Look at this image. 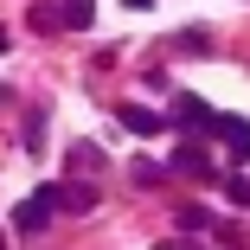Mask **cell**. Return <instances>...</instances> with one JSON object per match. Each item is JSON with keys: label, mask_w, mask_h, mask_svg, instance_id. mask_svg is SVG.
<instances>
[{"label": "cell", "mask_w": 250, "mask_h": 250, "mask_svg": "<svg viewBox=\"0 0 250 250\" xmlns=\"http://www.w3.org/2000/svg\"><path fill=\"white\" fill-rule=\"evenodd\" d=\"M32 26H39V32H58V26H64V13L52 7V0H39V7H32Z\"/></svg>", "instance_id": "obj_8"}, {"label": "cell", "mask_w": 250, "mask_h": 250, "mask_svg": "<svg viewBox=\"0 0 250 250\" xmlns=\"http://www.w3.org/2000/svg\"><path fill=\"white\" fill-rule=\"evenodd\" d=\"M154 250H199V244H186V237H167V244H154Z\"/></svg>", "instance_id": "obj_13"}, {"label": "cell", "mask_w": 250, "mask_h": 250, "mask_svg": "<svg viewBox=\"0 0 250 250\" xmlns=\"http://www.w3.org/2000/svg\"><path fill=\"white\" fill-rule=\"evenodd\" d=\"M58 13H64V32H77L96 20V0H58Z\"/></svg>", "instance_id": "obj_6"}, {"label": "cell", "mask_w": 250, "mask_h": 250, "mask_svg": "<svg viewBox=\"0 0 250 250\" xmlns=\"http://www.w3.org/2000/svg\"><path fill=\"white\" fill-rule=\"evenodd\" d=\"M52 218H58V186H39L32 199H20V206H13V231H20V237H39Z\"/></svg>", "instance_id": "obj_1"}, {"label": "cell", "mask_w": 250, "mask_h": 250, "mask_svg": "<svg viewBox=\"0 0 250 250\" xmlns=\"http://www.w3.org/2000/svg\"><path fill=\"white\" fill-rule=\"evenodd\" d=\"M71 167H83V173H90V167H103V154H96L90 141H77V147H71Z\"/></svg>", "instance_id": "obj_10"}, {"label": "cell", "mask_w": 250, "mask_h": 250, "mask_svg": "<svg viewBox=\"0 0 250 250\" xmlns=\"http://www.w3.org/2000/svg\"><path fill=\"white\" fill-rule=\"evenodd\" d=\"M161 180H167V173H161L154 161H135V186H161Z\"/></svg>", "instance_id": "obj_12"}, {"label": "cell", "mask_w": 250, "mask_h": 250, "mask_svg": "<svg viewBox=\"0 0 250 250\" xmlns=\"http://www.w3.org/2000/svg\"><path fill=\"white\" fill-rule=\"evenodd\" d=\"M116 122H122L128 135H161V128H167V122L147 109V103H122V109H116Z\"/></svg>", "instance_id": "obj_4"}, {"label": "cell", "mask_w": 250, "mask_h": 250, "mask_svg": "<svg viewBox=\"0 0 250 250\" xmlns=\"http://www.w3.org/2000/svg\"><path fill=\"white\" fill-rule=\"evenodd\" d=\"M212 135L225 141V154H231V161H250V122H244V116H218Z\"/></svg>", "instance_id": "obj_2"}, {"label": "cell", "mask_w": 250, "mask_h": 250, "mask_svg": "<svg viewBox=\"0 0 250 250\" xmlns=\"http://www.w3.org/2000/svg\"><path fill=\"white\" fill-rule=\"evenodd\" d=\"M225 199H231V206H250V180L244 173H225Z\"/></svg>", "instance_id": "obj_9"}, {"label": "cell", "mask_w": 250, "mask_h": 250, "mask_svg": "<svg viewBox=\"0 0 250 250\" xmlns=\"http://www.w3.org/2000/svg\"><path fill=\"white\" fill-rule=\"evenodd\" d=\"M58 206H64V212H90V206H96V186H64Z\"/></svg>", "instance_id": "obj_7"}, {"label": "cell", "mask_w": 250, "mask_h": 250, "mask_svg": "<svg viewBox=\"0 0 250 250\" xmlns=\"http://www.w3.org/2000/svg\"><path fill=\"white\" fill-rule=\"evenodd\" d=\"M173 167H180V173H192V180H212V161L199 154V147H173Z\"/></svg>", "instance_id": "obj_5"}, {"label": "cell", "mask_w": 250, "mask_h": 250, "mask_svg": "<svg viewBox=\"0 0 250 250\" xmlns=\"http://www.w3.org/2000/svg\"><path fill=\"white\" fill-rule=\"evenodd\" d=\"M0 52H7V32H0Z\"/></svg>", "instance_id": "obj_15"}, {"label": "cell", "mask_w": 250, "mask_h": 250, "mask_svg": "<svg viewBox=\"0 0 250 250\" xmlns=\"http://www.w3.org/2000/svg\"><path fill=\"white\" fill-rule=\"evenodd\" d=\"M173 122H180V128H206V135L218 128V116L199 103V96H173Z\"/></svg>", "instance_id": "obj_3"}, {"label": "cell", "mask_w": 250, "mask_h": 250, "mask_svg": "<svg viewBox=\"0 0 250 250\" xmlns=\"http://www.w3.org/2000/svg\"><path fill=\"white\" fill-rule=\"evenodd\" d=\"M173 45H180V52H212V32H180Z\"/></svg>", "instance_id": "obj_11"}, {"label": "cell", "mask_w": 250, "mask_h": 250, "mask_svg": "<svg viewBox=\"0 0 250 250\" xmlns=\"http://www.w3.org/2000/svg\"><path fill=\"white\" fill-rule=\"evenodd\" d=\"M122 7H135V13H141V7H154V0H122Z\"/></svg>", "instance_id": "obj_14"}]
</instances>
